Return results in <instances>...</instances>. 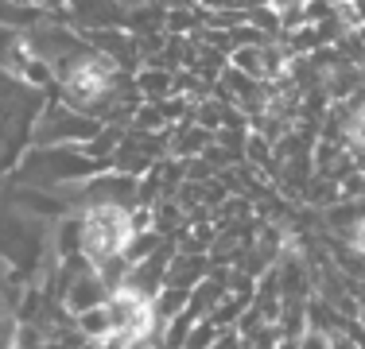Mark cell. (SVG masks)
<instances>
[{
    "instance_id": "cell-1",
    "label": "cell",
    "mask_w": 365,
    "mask_h": 349,
    "mask_svg": "<svg viewBox=\"0 0 365 349\" xmlns=\"http://www.w3.org/2000/svg\"><path fill=\"white\" fill-rule=\"evenodd\" d=\"M133 217L128 206H90L78 214V249L90 264H101L109 256H125L133 244Z\"/></svg>"
},
{
    "instance_id": "cell-2",
    "label": "cell",
    "mask_w": 365,
    "mask_h": 349,
    "mask_svg": "<svg viewBox=\"0 0 365 349\" xmlns=\"http://www.w3.org/2000/svg\"><path fill=\"white\" fill-rule=\"evenodd\" d=\"M58 90H63V105H71L78 113L101 109L117 90V63L101 51H90L86 58H78L58 74Z\"/></svg>"
},
{
    "instance_id": "cell-3",
    "label": "cell",
    "mask_w": 365,
    "mask_h": 349,
    "mask_svg": "<svg viewBox=\"0 0 365 349\" xmlns=\"http://www.w3.org/2000/svg\"><path fill=\"white\" fill-rule=\"evenodd\" d=\"M109 299V283L98 276V268L90 264V260H71V283H66V291H63V307L66 314H86V311H93V307H101V303Z\"/></svg>"
},
{
    "instance_id": "cell-4",
    "label": "cell",
    "mask_w": 365,
    "mask_h": 349,
    "mask_svg": "<svg viewBox=\"0 0 365 349\" xmlns=\"http://www.w3.org/2000/svg\"><path fill=\"white\" fill-rule=\"evenodd\" d=\"M230 66L241 70L245 78L264 82V43H237V47L230 51Z\"/></svg>"
},
{
    "instance_id": "cell-5",
    "label": "cell",
    "mask_w": 365,
    "mask_h": 349,
    "mask_svg": "<svg viewBox=\"0 0 365 349\" xmlns=\"http://www.w3.org/2000/svg\"><path fill=\"white\" fill-rule=\"evenodd\" d=\"M136 85H140V93L144 98H152V101H168L171 93H175V85H171V74L168 70H160V66H144L140 70V78H136Z\"/></svg>"
},
{
    "instance_id": "cell-6",
    "label": "cell",
    "mask_w": 365,
    "mask_h": 349,
    "mask_svg": "<svg viewBox=\"0 0 365 349\" xmlns=\"http://www.w3.org/2000/svg\"><path fill=\"white\" fill-rule=\"evenodd\" d=\"M74 330L86 338V342H93V338H101L106 330H113V318H109V307L101 303V307H93V311H86V314H78L74 318Z\"/></svg>"
},
{
    "instance_id": "cell-7",
    "label": "cell",
    "mask_w": 365,
    "mask_h": 349,
    "mask_svg": "<svg viewBox=\"0 0 365 349\" xmlns=\"http://www.w3.org/2000/svg\"><path fill=\"white\" fill-rule=\"evenodd\" d=\"M295 349H338V338L330 334L327 326H319V322H307V326L295 334Z\"/></svg>"
},
{
    "instance_id": "cell-8",
    "label": "cell",
    "mask_w": 365,
    "mask_h": 349,
    "mask_svg": "<svg viewBox=\"0 0 365 349\" xmlns=\"http://www.w3.org/2000/svg\"><path fill=\"white\" fill-rule=\"evenodd\" d=\"M136 345H140V338H136L133 330H120V326L106 330L101 338H93V342H90V349H136Z\"/></svg>"
},
{
    "instance_id": "cell-9",
    "label": "cell",
    "mask_w": 365,
    "mask_h": 349,
    "mask_svg": "<svg viewBox=\"0 0 365 349\" xmlns=\"http://www.w3.org/2000/svg\"><path fill=\"white\" fill-rule=\"evenodd\" d=\"M264 12L276 16V24H280V20H292L295 12H303V0H264Z\"/></svg>"
},
{
    "instance_id": "cell-10",
    "label": "cell",
    "mask_w": 365,
    "mask_h": 349,
    "mask_svg": "<svg viewBox=\"0 0 365 349\" xmlns=\"http://www.w3.org/2000/svg\"><path fill=\"white\" fill-rule=\"evenodd\" d=\"M311 4H319V0H303V8H311Z\"/></svg>"
}]
</instances>
